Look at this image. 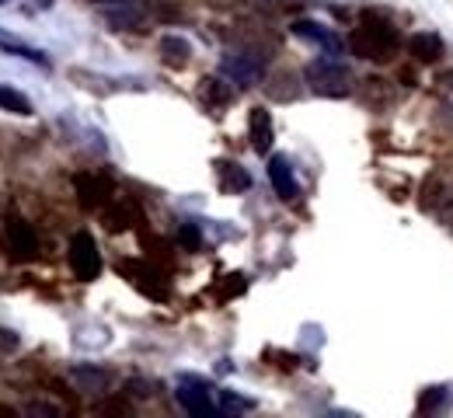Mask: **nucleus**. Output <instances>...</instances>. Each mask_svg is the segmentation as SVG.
Instances as JSON below:
<instances>
[{
	"label": "nucleus",
	"mask_w": 453,
	"mask_h": 418,
	"mask_svg": "<svg viewBox=\"0 0 453 418\" xmlns=\"http://www.w3.org/2000/svg\"><path fill=\"white\" fill-rule=\"evenodd\" d=\"M77 195H81V202L88 206V209H95V206H102L105 199H109V188H105V181L91 179V175H77Z\"/></svg>",
	"instance_id": "obj_12"
},
{
	"label": "nucleus",
	"mask_w": 453,
	"mask_h": 418,
	"mask_svg": "<svg viewBox=\"0 0 453 418\" xmlns=\"http://www.w3.org/2000/svg\"><path fill=\"white\" fill-rule=\"evenodd\" d=\"M401 84H404V87H415V73H411V70H401Z\"/></svg>",
	"instance_id": "obj_23"
},
{
	"label": "nucleus",
	"mask_w": 453,
	"mask_h": 418,
	"mask_svg": "<svg viewBox=\"0 0 453 418\" xmlns=\"http://www.w3.org/2000/svg\"><path fill=\"white\" fill-rule=\"evenodd\" d=\"M70 269L81 283H91L102 272V251H98V244L88 231L73 234V240H70Z\"/></svg>",
	"instance_id": "obj_3"
},
{
	"label": "nucleus",
	"mask_w": 453,
	"mask_h": 418,
	"mask_svg": "<svg viewBox=\"0 0 453 418\" xmlns=\"http://www.w3.org/2000/svg\"><path fill=\"white\" fill-rule=\"evenodd\" d=\"M217 171H220V181H224L226 192H241V188H248V185H251L248 171H244V168H237V164H230V161L217 164Z\"/></svg>",
	"instance_id": "obj_16"
},
{
	"label": "nucleus",
	"mask_w": 453,
	"mask_h": 418,
	"mask_svg": "<svg viewBox=\"0 0 453 418\" xmlns=\"http://www.w3.org/2000/svg\"><path fill=\"white\" fill-rule=\"evenodd\" d=\"M440 84H443V87H453V70L450 73H440Z\"/></svg>",
	"instance_id": "obj_25"
},
{
	"label": "nucleus",
	"mask_w": 453,
	"mask_h": 418,
	"mask_svg": "<svg viewBox=\"0 0 453 418\" xmlns=\"http://www.w3.org/2000/svg\"><path fill=\"white\" fill-rule=\"evenodd\" d=\"M7 240H11L14 258H35V255H39V238H35V231H32L25 220H18V217L7 220Z\"/></svg>",
	"instance_id": "obj_7"
},
{
	"label": "nucleus",
	"mask_w": 453,
	"mask_h": 418,
	"mask_svg": "<svg viewBox=\"0 0 453 418\" xmlns=\"http://www.w3.org/2000/svg\"><path fill=\"white\" fill-rule=\"evenodd\" d=\"M73 376L81 380V384H98V387H105L109 384V373H102V369H88V366H81V369H73Z\"/></svg>",
	"instance_id": "obj_19"
},
{
	"label": "nucleus",
	"mask_w": 453,
	"mask_h": 418,
	"mask_svg": "<svg viewBox=\"0 0 453 418\" xmlns=\"http://www.w3.org/2000/svg\"><path fill=\"white\" fill-rule=\"evenodd\" d=\"M307 84H311L318 95L342 98V95H349V87H352V73H349V66L339 60H318L307 66Z\"/></svg>",
	"instance_id": "obj_2"
},
{
	"label": "nucleus",
	"mask_w": 453,
	"mask_h": 418,
	"mask_svg": "<svg viewBox=\"0 0 453 418\" xmlns=\"http://www.w3.org/2000/svg\"><path fill=\"white\" fill-rule=\"evenodd\" d=\"M88 4H109V7H122V4H129V0H88Z\"/></svg>",
	"instance_id": "obj_24"
},
{
	"label": "nucleus",
	"mask_w": 453,
	"mask_h": 418,
	"mask_svg": "<svg viewBox=\"0 0 453 418\" xmlns=\"http://www.w3.org/2000/svg\"><path fill=\"white\" fill-rule=\"evenodd\" d=\"M147 11L157 18V21H181V7L174 0H147Z\"/></svg>",
	"instance_id": "obj_18"
},
{
	"label": "nucleus",
	"mask_w": 453,
	"mask_h": 418,
	"mask_svg": "<svg viewBox=\"0 0 453 418\" xmlns=\"http://www.w3.org/2000/svg\"><path fill=\"white\" fill-rule=\"evenodd\" d=\"M352 53L363 57V60H373V63H388L397 57L401 49V35L397 28L377 11H363L359 14V25L352 28V39H349Z\"/></svg>",
	"instance_id": "obj_1"
},
{
	"label": "nucleus",
	"mask_w": 453,
	"mask_h": 418,
	"mask_svg": "<svg viewBox=\"0 0 453 418\" xmlns=\"http://www.w3.org/2000/svg\"><path fill=\"white\" fill-rule=\"evenodd\" d=\"M443 398H447V391H443V387H433V391H426V394H422V401H418V412L426 415V412L440 408V405H443Z\"/></svg>",
	"instance_id": "obj_20"
},
{
	"label": "nucleus",
	"mask_w": 453,
	"mask_h": 418,
	"mask_svg": "<svg viewBox=\"0 0 453 418\" xmlns=\"http://www.w3.org/2000/svg\"><path fill=\"white\" fill-rule=\"evenodd\" d=\"M178 401L188 415H213V401H210V387L199 376H181L178 380Z\"/></svg>",
	"instance_id": "obj_5"
},
{
	"label": "nucleus",
	"mask_w": 453,
	"mask_h": 418,
	"mask_svg": "<svg viewBox=\"0 0 453 418\" xmlns=\"http://www.w3.org/2000/svg\"><path fill=\"white\" fill-rule=\"evenodd\" d=\"M0 4H7V0H0Z\"/></svg>",
	"instance_id": "obj_26"
},
{
	"label": "nucleus",
	"mask_w": 453,
	"mask_h": 418,
	"mask_svg": "<svg viewBox=\"0 0 453 418\" xmlns=\"http://www.w3.org/2000/svg\"><path fill=\"white\" fill-rule=\"evenodd\" d=\"M181 240H185L188 247H196V244H199V231H196V227H181Z\"/></svg>",
	"instance_id": "obj_22"
},
{
	"label": "nucleus",
	"mask_w": 453,
	"mask_h": 418,
	"mask_svg": "<svg viewBox=\"0 0 453 418\" xmlns=\"http://www.w3.org/2000/svg\"><path fill=\"white\" fill-rule=\"evenodd\" d=\"M248 133H251V147H255L258 154H269V147H273V116H269L265 109H251V116H248Z\"/></svg>",
	"instance_id": "obj_10"
},
{
	"label": "nucleus",
	"mask_w": 453,
	"mask_h": 418,
	"mask_svg": "<svg viewBox=\"0 0 453 418\" xmlns=\"http://www.w3.org/2000/svg\"><path fill=\"white\" fill-rule=\"evenodd\" d=\"M0 109H7V112H14V116H32V102H28L21 91L7 87V84H0Z\"/></svg>",
	"instance_id": "obj_15"
},
{
	"label": "nucleus",
	"mask_w": 453,
	"mask_h": 418,
	"mask_svg": "<svg viewBox=\"0 0 453 418\" xmlns=\"http://www.w3.org/2000/svg\"><path fill=\"white\" fill-rule=\"evenodd\" d=\"M224 73L241 84V87H251L262 80V57L251 53V49H241V53H226L224 57Z\"/></svg>",
	"instance_id": "obj_4"
},
{
	"label": "nucleus",
	"mask_w": 453,
	"mask_h": 418,
	"mask_svg": "<svg viewBox=\"0 0 453 418\" xmlns=\"http://www.w3.org/2000/svg\"><path fill=\"white\" fill-rule=\"evenodd\" d=\"M157 49H161L165 63L174 66V70H181L185 63L192 60V46H188V39H181V35H161Z\"/></svg>",
	"instance_id": "obj_11"
},
{
	"label": "nucleus",
	"mask_w": 453,
	"mask_h": 418,
	"mask_svg": "<svg viewBox=\"0 0 453 418\" xmlns=\"http://www.w3.org/2000/svg\"><path fill=\"white\" fill-rule=\"evenodd\" d=\"M293 35H300V39H307V42H314V46L328 49L332 57H339V53H342V39H339V35H332L325 25H318V21H311V18H300V21H293Z\"/></svg>",
	"instance_id": "obj_6"
},
{
	"label": "nucleus",
	"mask_w": 453,
	"mask_h": 418,
	"mask_svg": "<svg viewBox=\"0 0 453 418\" xmlns=\"http://www.w3.org/2000/svg\"><path fill=\"white\" fill-rule=\"evenodd\" d=\"M269 181H273V188H276V195H280L283 202H293V199L300 195L296 179H293V168H289L286 157H269Z\"/></svg>",
	"instance_id": "obj_8"
},
{
	"label": "nucleus",
	"mask_w": 453,
	"mask_h": 418,
	"mask_svg": "<svg viewBox=\"0 0 453 418\" xmlns=\"http://www.w3.org/2000/svg\"><path fill=\"white\" fill-rule=\"evenodd\" d=\"M109 25L119 28V32H147V18L140 11H133L129 4H122V11H109Z\"/></svg>",
	"instance_id": "obj_13"
},
{
	"label": "nucleus",
	"mask_w": 453,
	"mask_h": 418,
	"mask_svg": "<svg viewBox=\"0 0 453 418\" xmlns=\"http://www.w3.org/2000/svg\"><path fill=\"white\" fill-rule=\"evenodd\" d=\"M0 49H4V53H14V57H21V60H28V63L50 66V60H46L42 49H32V46H21V42H7V39H0Z\"/></svg>",
	"instance_id": "obj_17"
},
{
	"label": "nucleus",
	"mask_w": 453,
	"mask_h": 418,
	"mask_svg": "<svg viewBox=\"0 0 453 418\" xmlns=\"http://www.w3.org/2000/svg\"><path fill=\"white\" fill-rule=\"evenodd\" d=\"M230 98H234V91L226 87L220 77H206V80H203V102H206V105L224 109V105H230Z\"/></svg>",
	"instance_id": "obj_14"
},
{
	"label": "nucleus",
	"mask_w": 453,
	"mask_h": 418,
	"mask_svg": "<svg viewBox=\"0 0 453 418\" xmlns=\"http://www.w3.org/2000/svg\"><path fill=\"white\" fill-rule=\"evenodd\" d=\"M224 408H226V412H244V408H251V401L234 398V394H226V391H224Z\"/></svg>",
	"instance_id": "obj_21"
},
{
	"label": "nucleus",
	"mask_w": 453,
	"mask_h": 418,
	"mask_svg": "<svg viewBox=\"0 0 453 418\" xmlns=\"http://www.w3.org/2000/svg\"><path fill=\"white\" fill-rule=\"evenodd\" d=\"M408 53L418 63H436L443 57V39L436 32H415L408 39Z\"/></svg>",
	"instance_id": "obj_9"
}]
</instances>
